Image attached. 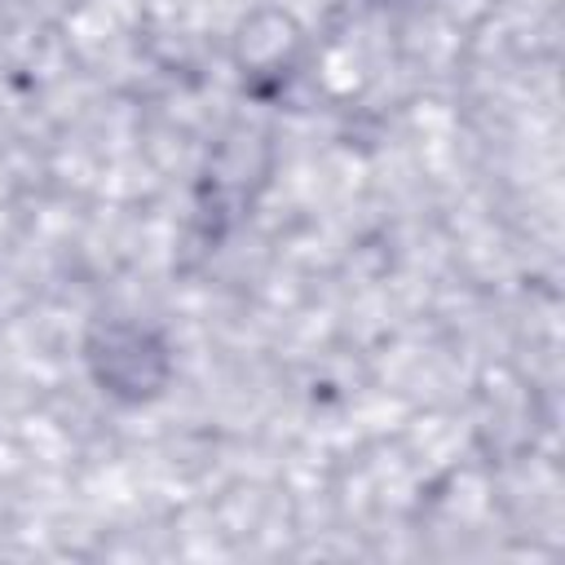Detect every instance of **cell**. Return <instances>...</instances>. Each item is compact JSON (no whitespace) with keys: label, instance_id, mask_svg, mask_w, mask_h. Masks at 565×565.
<instances>
[{"label":"cell","instance_id":"3957f363","mask_svg":"<svg viewBox=\"0 0 565 565\" xmlns=\"http://www.w3.org/2000/svg\"><path fill=\"white\" fill-rule=\"evenodd\" d=\"M362 4L388 9V13H406V9H428V4H437V0H362Z\"/></svg>","mask_w":565,"mask_h":565},{"label":"cell","instance_id":"6da1fadb","mask_svg":"<svg viewBox=\"0 0 565 565\" xmlns=\"http://www.w3.org/2000/svg\"><path fill=\"white\" fill-rule=\"evenodd\" d=\"M84 371L115 406H150L177 380V349L159 322L115 313L97 318L84 335Z\"/></svg>","mask_w":565,"mask_h":565},{"label":"cell","instance_id":"7a4b0ae2","mask_svg":"<svg viewBox=\"0 0 565 565\" xmlns=\"http://www.w3.org/2000/svg\"><path fill=\"white\" fill-rule=\"evenodd\" d=\"M305 53H309V35H305L300 18L282 4L247 9L230 35L234 75H238L243 93L256 102H278L296 84Z\"/></svg>","mask_w":565,"mask_h":565}]
</instances>
